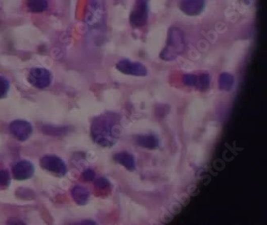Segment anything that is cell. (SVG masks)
Wrapping results in <instances>:
<instances>
[{
  "mask_svg": "<svg viewBox=\"0 0 267 225\" xmlns=\"http://www.w3.org/2000/svg\"><path fill=\"white\" fill-rule=\"evenodd\" d=\"M135 141L137 145L148 149H155L159 147L158 140L154 136H138L136 137Z\"/></svg>",
  "mask_w": 267,
  "mask_h": 225,
  "instance_id": "obj_12",
  "label": "cell"
},
{
  "mask_svg": "<svg viewBox=\"0 0 267 225\" xmlns=\"http://www.w3.org/2000/svg\"><path fill=\"white\" fill-rule=\"evenodd\" d=\"M10 175L6 170H0V186L8 187L10 185Z\"/></svg>",
  "mask_w": 267,
  "mask_h": 225,
  "instance_id": "obj_17",
  "label": "cell"
},
{
  "mask_svg": "<svg viewBox=\"0 0 267 225\" xmlns=\"http://www.w3.org/2000/svg\"><path fill=\"white\" fill-rule=\"evenodd\" d=\"M120 130L116 115H103L96 118L92 123V138L100 146L112 147L118 141Z\"/></svg>",
  "mask_w": 267,
  "mask_h": 225,
  "instance_id": "obj_1",
  "label": "cell"
},
{
  "mask_svg": "<svg viewBox=\"0 0 267 225\" xmlns=\"http://www.w3.org/2000/svg\"><path fill=\"white\" fill-rule=\"evenodd\" d=\"M35 167L28 160H20L12 167V174L16 181H26L34 175Z\"/></svg>",
  "mask_w": 267,
  "mask_h": 225,
  "instance_id": "obj_8",
  "label": "cell"
},
{
  "mask_svg": "<svg viewBox=\"0 0 267 225\" xmlns=\"http://www.w3.org/2000/svg\"><path fill=\"white\" fill-rule=\"evenodd\" d=\"M130 23L134 27H142L148 20V6L146 0H137L135 7L130 15Z\"/></svg>",
  "mask_w": 267,
  "mask_h": 225,
  "instance_id": "obj_4",
  "label": "cell"
},
{
  "mask_svg": "<svg viewBox=\"0 0 267 225\" xmlns=\"http://www.w3.org/2000/svg\"><path fill=\"white\" fill-rule=\"evenodd\" d=\"M40 166L43 169L54 174L56 176H64L68 172L66 164L58 156H45L41 159Z\"/></svg>",
  "mask_w": 267,
  "mask_h": 225,
  "instance_id": "obj_3",
  "label": "cell"
},
{
  "mask_svg": "<svg viewBox=\"0 0 267 225\" xmlns=\"http://www.w3.org/2000/svg\"><path fill=\"white\" fill-rule=\"evenodd\" d=\"M28 81L37 88H46L51 84L52 75L45 68H33L28 75Z\"/></svg>",
  "mask_w": 267,
  "mask_h": 225,
  "instance_id": "obj_6",
  "label": "cell"
},
{
  "mask_svg": "<svg viewBox=\"0 0 267 225\" xmlns=\"http://www.w3.org/2000/svg\"><path fill=\"white\" fill-rule=\"evenodd\" d=\"M95 186L97 187V189L104 190V189H108L110 187V183L105 178H99L95 181Z\"/></svg>",
  "mask_w": 267,
  "mask_h": 225,
  "instance_id": "obj_19",
  "label": "cell"
},
{
  "mask_svg": "<svg viewBox=\"0 0 267 225\" xmlns=\"http://www.w3.org/2000/svg\"><path fill=\"white\" fill-rule=\"evenodd\" d=\"M205 7V0H181L179 8L182 12L190 16H198Z\"/></svg>",
  "mask_w": 267,
  "mask_h": 225,
  "instance_id": "obj_9",
  "label": "cell"
},
{
  "mask_svg": "<svg viewBox=\"0 0 267 225\" xmlns=\"http://www.w3.org/2000/svg\"><path fill=\"white\" fill-rule=\"evenodd\" d=\"M183 82H184L185 85H187V86H196L197 82H198V76L195 75H191V74L184 75Z\"/></svg>",
  "mask_w": 267,
  "mask_h": 225,
  "instance_id": "obj_18",
  "label": "cell"
},
{
  "mask_svg": "<svg viewBox=\"0 0 267 225\" xmlns=\"http://www.w3.org/2000/svg\"><path fill=\"white\" fill-rule=\"evenodd\" d=\"M210 79L209 75L207 74H202L198 77V82L196 87H198L199 90H206L209 87Z\"/></svg>",
  "mask_w": 267,
  "mask_h": 225,
  "instance_id": "obj_15",
  "label": "cell"
},
{
  "mask_svg": "<svg viewBox=\"0 0 267 225\" xmlns=\"http://www.w3.org/2000/svg\"><path fill=\"white\" fill-rule=\"evenodd\" d=\"M219 88L223 91H231L234 85V77L231 74L223 73L219 77Z\"/></svg>",
  "mask_w": 267,
  "mask_h": 225,
  "instance_id": "obj_14",
  "label": "cell"
},
{
  "mask_svg": "<svg viewBox=\"0 0 267 225\" xmlns=\"http://www.w3.org/2000/svg\"><path fill=\"white\" fill-rule=\"evenodd\" d=\"M9 130H10L11 134L15 138L22 142L28 140L33 132V127L31 123L25 120H20V119L12 121L9 126Z\"/></svg>",
  "mask_w": 267,
  "mask_h": 225,
  "instance_id": "obj_5",
  "label": "cell"
},
{
  "mask_svg": "<svg viewBox=\"0 0 267 225\" xmlns=\"http://www.w3.org/2000/svg\"><path fill=\"white\" fill-rule=\"evenodd\" d=\"M27 8L34 13L43 12L48 8V3L46 0H27Z\"/></svg>",
  "mask_w": 267,
  "mask_h": 225,
  "instance_id": "obj_13",
  "label": "cell"
},
{
  "mask_svg": "<svg viewBox=\"0 0 267 225\" xmlns=\"http://www.w3.org/2000/svg\"><path fill=\"white\" fill-rule=\"evenodd\" d=\"M89 191L84 187L76 185L72 190V196L74 201L79 205H85L88 201Z\"/></svg>",
  "mask_w": 267,
  "mask_h": 225,
  "instance_id": "obj_10",
  "label": "cell"
},
{
  "mask_svg": "<svg viewBox=\"0 0 267 225\" xmlns=\"http://www.w3.org/2000/svg\"><path fill=\"white\" fill-rule=\"evenodd\" d=\"M114 160L121 165L124 166L126 169L134 171L136 168L135 160L132 155L128 152H120L114 156Z\"/></svg>",
  "mask_w": 267,
  "mask_h": 225,
  "instance_id": "obj_11",
  "label": "cell"
},
{
  "mask_svg": "<svg viewBox=\"0 0 267 225\" xmlns=\"http://www.w3.org/2000/svg\"><path fill=\"white\" fill-rule=\"evenodd\" d=\"M9 88H10L9 81L4 76H0V99L5 98L8 96Z\"/></svg>",
  "mask_w": 267,
  "mask_h": 225,
  "instance_id": "obj_16",
  "label": "cell"
},
{
  "mask_svg": "<svg viewBox=\"0 0 267 225\" xmlns=\"http://www.w3.org/2000/svg\"><path fill=\"white\" fill-rule=\"evenodd\" d=\"M116 68L126 75L134 76H145L147 75V69L143 64L128 60H120L116 64Z\"/></svg>",
  "mask_w": 267,
  "mask_h": 225,
  "instance_id": "obj_7",
  "label": "cell"
},
{
  "mask_svg": "<svg viewBox=\"0 0 267 225\" xmlns=\"http://www.w3.org/2000/svg\"><path fill=\"white\" fill-rule=\"evenodd\" d=\"M95 172H94L93 170L90 169V168L86 169L85 171H83V173H82V177H83V179L85 181H93V179H95Z\"/></svg>",
  "mask_w": 267,
  "mask_h": 225,
  "instance_id": "obj_20",
  "label": "cell"
},
{
  "mask_svg": "<svg viewBox=\"0 0 267 225\" xmlns=\"http://www.w3.org/2000/svg\"><path fill=\"white\" fill-rule=\"evenodd\" d=\"M186 49L184 35L180 28L172 27L168 30L167 43L161 53V59L165 61L175 60L182 55Z\"/></svg>",
  "mask_w": 267,
  "mask_h": 225,
  "instance_id": "obj_2",
  "label": "cell"
}]
</instances>
